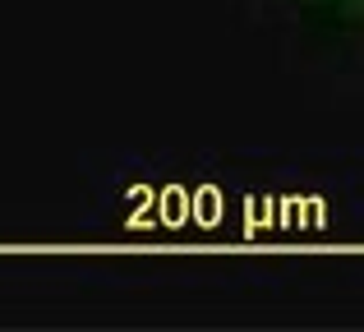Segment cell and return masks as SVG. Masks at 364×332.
Instances as JSON below:
<instances>
[{
    "instance_id": "1",
    "label": "cell",
    "mask_w": 364,
    "mask_h": 332,
    "mask_svg": "<svg viewBox=\"0 0 364 332\" xmlns=\"http://www.w3.org/2000/svg\"><path fill=\"white\" fill-rule=\"evenodd\" d=\"M88 217L148 277L217 296L300 291L364 231V153L208 148L88 162Z\"/></svg>"
},
{
    "instance_id": "2",
    "label": "cell",
    "mask_w": 364,
    "mask_h": 332,
    "mask_svg": "<svg viewBox=\"0 0 364 332\" xmlns=\"http://www.w3.org/2000/svg\"><path fill=\"white\" fill-rule=\"evenodd\" d=\"M286 70L332 88H364V0H235Z\"/></svg>"
}]
</instances>
